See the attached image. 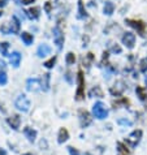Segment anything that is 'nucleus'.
<instances>
[{
	"mask_svg": "<svg viewBox=\"0 0 147 155\" xmlns=\"http://www.w3.org/2000/svg\"><path fill=\"white\" fill-rule=\"evenodd\" d=\"M93 115L95 116L96 119H106L108 116V111L106 108V106L103 104L102 102H98L95 103V104L93 106Z\"/></svg>",
	"mask_w": 147,
	"mask_h": 155,
	"instance_id": "f257e3e1",
	"label": "nucleus"
},
{
	"mask_svg": "<svg viewBox=\"0 0 147 155\" xmlns=\"http://www.w3.org/2000/svg\"><path fill=\"white\" fill-rule=\"evenodd\" d=\"M15 104H16L17 108L20 111H22V112H28L29 108H30V101L26 95H24V94H21V95L17 97Z\"/></svg>",
	"mask_w": 147,
	"mask_h": 155,
	"instance_id": "f03ea898",
	"label": "nucleus"
},
{
	"mask_svg": "<svg viewBox=\"0 0 147 155\" xmlns=\"http://www.w3.org/2000/svg\"><path fill=\"white\" fill-rule=\"evenodd\" d=\"M78 89H77V94H76V99L77 101H82L85 98V78H83V73L80 69L78 71Z\"/></svg>",
	"mask_w": 147,
	"mask_h": 155,
	"instance_id": "7ed1b4c3",
	"label": "nucleus"
},
{
	"mask_svg": "<svg viewBox=\"0 0 147 155\" xmlns=\"http://www.w3.org/2000/svg\"><path fill=\"white\" fill-rule=\"evenodd\" d=\"M141 138H142V130L137 129V130H134L129 134V137L126 138V142L130 147H136V146L138 145V142L141 141Z\"/></svg>",
	"mask_w": 147,
	"mask_h": 155,
	"instance_id": "20e7f679",
	"label": "nucleus"
},
{
	"mask_svg": "<svg viewBox=\"0 0 147 155\" xmlns=\"http://www.w3.org/2000/svg\"><path fill=\"white\" fill-rule=\"evenodd\" d=\"M54 42H55V45L57 46L59 50L63 48V45H64V33H63V30L60 29V26H55V29H54Z\"/></svg>",
	"mask_w": 147,
	"mask_h": 155,
	"instance_id": "39448f33",
	"label": "nucleus"
},
{
	"mask_svg": "<svg viewBox=\"0 0 147 155\" xmlns=\"http://www.w3.org/2000/svg\"><path fill=\"white\" fill-rule=\"evenodd\" d=\"M126 24L130 25L132 28H134L141 35H145V30H146V24H143L142 21L138 20H126Z\"/></svg>",
	"mask_w": 147,
	"mask_h": 155,
	"instance_id": "423d86ee",
	"label": "nucleus"
},
{
	"mask_svg": "<svg viewBox=\"0 0 147 155\" xmlns=\"http://www.w3.org/2000/svg\"><path fill=\"white\" fill-rule=\"evenodd\" d=\"M122 43L128 48H133L134 45H136V35L133 33H125L122 37Z\"/></svg>",
	"mask_w": 147,
	"mask_h": 155,
	"instance_id": "0eeeda50",
	"label": "nucleus"
},
{
	"mask_svg": "<svg viewBox=\"0 0 147 155\" xmlns=\"http://www.w3.org/2000/svg\"><path fill=\"white\" fill-rule=\"evenodd\" d=\"M80 121H81V127L82 128H86L87 125H90L91 123V117H90V114L87 111H80Z\"/></svg>",
	"mask_w": 147,
	"mask_h": 155,
	"instance_id": "6e6552de",
	"label": "nucleus"
},
{
	"mask_svg": "<svg viewBox=\"0 0 147 155\" xmlns=\"http://www.w3.org/2000/svg\"><path fill=\"white\" fill-rule=\"evenodd\" d=\"M39 82H41V80H38V78H29L28 82H26V85H28L26 89L29 91H37L38 86H39Z\"/></svg>",
	"mask_w": 147,
	"mask_h": 155,
	"instance_id": "1a4fd4ad",
	"label": "nucleus"
},
{
	"mask_svg": "<svg viewBox=\"0 0 147 155\" xmlns=\"http://www.w3.org/2000/svg\"><path fill=\"white\" fill-rule=\"evenodd\" d=\"M37 54H38L39 58H44V56H47V55L51 54V47L48 45H41L39 47H38Z\"/></svg>",
	"mask_w": 147,
	"mask_h": 155,
	"instance_id": "9d476101",
	"label": "nucleus"
},
{
	"mask_svg": "<svg viewBox=\"0 0 147 155\" xmlns=\"http://www.w3.org/2000/svg\"><path fill=\"white\" fill-rule=\"evenodd\" d=\"M24 134H25V137H26L30 142H34V141H35V138H37V132L34 130L33 128H30V127H26L24 129Z\"/></svg>",
	"mask_w": 147,
	"mask_h": 155,
	"instance_id": "9b49d317",
	"label": "nucleus"
},
{
	"mask_svg": "<svg viewBox=\"0 0 147 155\" xmlns=\"http://www.w3.org/2000/svg\"><path fill=\"white\" fill-rule=\"evenodd\" d=\"M50 78H51V74L50 73H46L43 74V77L41 78V87L43 91H47L50 89Z\"/></svg>",
	"mask_w": 147,
	"mask_h": 155,
	"instance_id": "f8f14e48",
	"label": "nucleus"
},
{
	"mask_svg": "<svg viewBox=\"0 0 147 155\" xmlns=\"http://www.w3.org/2000/svg\"><path fill=\"white\" fill-rule=\"evenodd\" d=\"M8 124L13 128V129H18L20 128V124H21V117L18 115H13L12 117L8 119Z\"/></svg>",
	"mask_w": 147,
	"mask_h": 155,
	"instance_id": "ddd939ff",
	"label": "nucleus"
},
{
	"mask_svg": "<svg viewBox=\"0 0 147 155\" xmlns=\"http://www.w3.org/2000/svg\"><path fill=\"white\" fill-rule=\"evenodd\" d=\"M69 138V133L65 128H61L59 130V137H57V141H59V143H64Z\"/></svg>",
	"mask_w": 147,
	"mask_h": 155,
	"instance_id": "4468645a",
	"label": "nucleus"
},
{
	"mask_svg": "<svg viewBox=\"0 0 147 155\" xmlns=\"http://www.w3.org/2000/svg\"><path fill=\"white\" fill-rule=\"evenodd\" d=\"M113 11H115V4L112 2H106L104 7H103V12H104V15L111 16L112 13H113Z\"/></svg>",
	"mask_w": 147,
	"mask_h": 155,
	"instance_id": "2eb2a0df",
	"label": "nucleus"
},
{
	"mask_svg": "<svg viewBox=\"0 0 147 155\" xmlns=\"http://www.w3.org/2000/svg\"><path fill=\"white\" fill-rule=\"evenodd\" d=\"M39 12H41V9H39V7H34V8H30V9L28 11V16L30 17L31 20H37L38 17H39Z\"/></svg>",
	"mask_w": 147,
	"mask_h": 155,
	"instance_id": "dca6fc26",
	"label": "nucleus"
},
{
	"mask_svg": "<svg viewBox=\"0 0 147 155\" xmlns=\"http://www.w3.org/2000/svg\"><path fill=\"white\" fill-rule=\"evenodd\" d=\"M21 61V54L20 52H13L11 55V64L13 67H18Z\"/></svg>",
	"mask_w": 147,
	"mask_h": 155,
	"instance_id": "f3484780",
	"label": "nucleus"
},
{
	"mask_svg": "<svg viewBox=\"0 0 147 155\" xmlns=\"http://www.w3.org/2000/svg\"><path fill=\"white\" fill-rule=\"evenodd\" d=\"M136 93H137V95L139 97L141 101H146V99H147V93H146L145 87H142V86H137Z\"/></svg>",
	"mask_w": 147,
	"mask_h": 155,
	"instance_id": "a211bd4d",
	"label": "nucleus"
},
{
	"mask_svg": "<svg viewBox=\"0 0 147 155\" xmlns=\"http://www.w3.org/2000/svg\"><path fill=\"white\" fill-rule=\"evenodd\" d=\"M117 155H130V153H129V150L126 149V146H125L124 143H121V142H119L117 143Z\"/></svg>",
	"mask_w": 147,
	"mask_h": 155,
	"instance_id": "6ab92c4d",
	"label": "nucleus"
},
{
	"mask_svg": "<svg viewBox=\"0 0 147 155\" xmlns=\"http://www.w3.org/2000/svg\"><path fill=\"white\" fill-rule=\"evenodd\" d=\"M86 16H87V13L85 11L83 3H82V0H78V18H85Z\"/></svg>",
	"mask_w": 147,
	"mask_h": 155,
	"instance_id": "aec40b11",
	"label": "nucleus"
},
{
	"mask_svg": "<svg viewBox=\"0 0 147 155\" xmlns=\"http://www.w3.org/2000/svg\"><path fill=\"white\" fill-rule=\"evenodd\" d=\"M21 38H22V41L25 42V45H31L33 43V41H34V38H33V35L31 34H29V33H22L21 34Z\"/></svg>",
	"mask_w": 147,
	"mask_h": 155,
	"instance_id": "412c9836",
	"label": "nucleus"
},
{
	"mask_svg": "<svg viewBox=\"0 0 147 155\" xmlns=\"http://www.w3.org/2000/svg\"><path fill=\"white\" fill-rule=\"evenodd\" d=\"M90 97H98V98H102L103 97V91L100 90L99 86H95L94 89L90 90Z\"/></svg>",
	"mask_w": 147,
	"mask_h": 155,
	"instance_id": "4be33fe9",
	"label": "nucleus"
},
{
	"mask_svg": "<svg viewBox=\"0 0 147 155\" xmlns=\"http://www.w3.org/2000/svg\"><path fill=\"white\" fill-rule=\"evenodd\" d=\"M12 25H13V28H12V33H18V30H20V20L17 18L16 16L12 17Z\"/></svg>",
	"mask_w": 147,
	"mask_h": 155,
	"instance_id": "5701e85b",
	"label": "nucleus"
},
{
	"mask_svg": "<svg viewBox=\"0 0 147 155\" xmlns=\"http://www.w3.org/2000/svg\"><path fill=\"white\" fill-rule=\"evenodd\" d=\"M67 64L68 65H72V64H74V61H76V56H74V54L73 52H69L68 55H67Z\"/></svg>",
	"mask_w": 147,
	"mask_h": 155,
	"instance_id": "b1692460",
	"label": "nucleus"
},
{
	"mask_svg": "<svg viewBox=\"0 0 147 155\" xmlns=\"http://www.w3.org/2000/svg\"><path fill=\"white\" fill-rule=\"evenodd\" d=\"M122 82H117V86H120ZM122 90H124V86H121V87H113V89H111V91L112 94H116V95H119V94L122 93Z\"/></svg>",
	"mask_w": 147,
	"mask_h": 155,
	"instance_id": "393cba45",
	"label": "nucleus"
},
{
	"mask_svg": "<svg viewBox=\"0 0 147 155\" xmlns=\"http://www.w3.org/2000/svg\"><path fill=\"white\" fill-rule=\"evenodd\" d=\"M55 63H56V56L51 58V59L48 60V61H46V63H44V67H46V68H48V69H50V68H52V67L55 65Z\"/></svg>",
	"mask_w": 147,
	"mask_h": 155,
	"instance_id": "a878e982",
	"label": "nucleus"
},
{
	"mask_svg": "<svg viewBox=\"0 0 147 155\" xmlns=\"http://www.w3.org/2000/svg\"><path fill=\"white\" fill-rule=\"evenodd\" d=\"M7 81H8L7 74H5L4 72H0V84H2V85H5Z\"/></svg>",
	"mask_w": 147,
	"mask_h": 155,
	"instance_id": "bb28decb",
	"label": "nucleus"
},
{
	"mask_svg": "<svg viewBox=\"0 0 147 155\" xmlns=\"http://www.w3.org/2000/svg\"><path fill=\"white\" fill-rule=\"evenodd\" d=\"M117 123L120 124V125H128V127L132 125V121H129V120H126V119H119Z\"/></svg>",
	"mask_w": 147,
	"mask_h": 155,
	"instance_id": "cd10ccee",
	"label": "nucleus"
},
{
	"mask_svg": "<svg viewBox=\"0 0 147 155\" xmlns=\"http://www.w3.org/2000/svg\"><path fill=\"white\" fill-rule=\"evenodd\" d=\"M112 51H113L115 54H121V47L119 45H115L113 47H112Z\"/></svg>",
	"mask_w": 147,
	"mask_h": 155,
	"instance_id": "c85d7f7f",
	"label": "nucleus"
},
{
	"mask_svg": "<svg viewBox=\"0 0 147 155\" xmlns=\"http://www.w3.org/2000/svg\"><path fill=\"white\" fill-rule=\"evenodd\" d=\"M68 150H69V153H70V155H80V153L77 151V150H76L74 147H72V146H69Z\"/></svg>",
	"mask_w": 147,
	"mask_h": 155,
	"instance_id": "c756f323",
	"label": "nucleus"
},
{
	"mask_svg": "<svg viewBox=\"0 0 147 155\" xmlns=\"http://www.w3.org/2000/svg\"><path fill=\"white\" fill-rule=\"evenodd\" d=\"M8 47H9V45H8V43H2V51H3V54H4V55H7Z\"/></svg>",
	"mask_w": 147,
	"mask_h": 155,
	"instance_id": "7c9ffc66",
	"label": "nucleus"
},
{
	"mask_svg": "<svg viewBox=\"0 0 147 155\" xmlns=\"http://www.w3.org/2000/svg\"><path fill=\"white\" fill-rule=\"evenodd\" d=\"M141 71H142V72H146V71H147V65H146V60H142V61H141Z\"/></svg>",
	"mask_w": 147,
	"mask_h": 155,
	"instance_id": "2f4dec72",
	"label": "nucleus"
},
{
	"mask_svg": "<svg viewBox=\"0 0 147 155\" xmlns=\"http://www.w3.org/2000/svg\"><path fill=\"white\" fill-rule=\"evenodd\" d=\"M44 9H46L47 13H50V12H51V3H50V2H47V3L44 4Z\"/></svg>",
	"mask_w": 147,
	"mask_h": 155,
	"instance_id": "473e14b6",
	"label": "nucleus"
},
{
	"mask_svg": "<svg viewBox=\"0 0 147 155\" xmlns=\"http://www.w3.org/2000/svg\"><path fill=\"white\" fill-rule=\"evenodd\" d=\"M7 2L8 0H0V7H4L7 4Z\"/></svg>",
	"mask_w": 147,
	"mask_h": 155,
	"instance_id": "72a5a7b5",
	"label": "nucleus"
},
{
	"mask_svg": "<svg viewBox=\"0 0 147 155\" xmlns=\"http://www.w3.org/2000/svg\"><path fill=\"white\" fill-rule=\"evenodd\" d=\"M22 3L24 4H31V3H34V0H22Z\"/></svg>",
	"mask_w": 147,
	"mask_h": 155,
	"instance_id": "f704fd0d",
	"label": "nucleus"
},
{
	"mask_svg": "<svg viewBox=\"0 0 147 155\" xmlns=\"http://www.w3.org/2000/svg\"><path fill=\"white\" fill-rule=\"evenodd\" d=\"M67 80L69 81V82H72V80H70V72H68V73H67Z\"/></svg>",
	"mask_w": 147,
	"mask_h": 155,
	"instance_id": "c9c22d12",
	"label": "nucleus"
},
{
	"mask_svg": "<svg viewBox=\"0 0 147 155\" xmlns=\"http://www.w3.org/2000/svg\"><path fill=\"white\" fill-rule=\"evenodd\" d=\"M0 155H7V153H5V151H4V150H3V149H0Z\"/></svg>",
	"mask_w": 147,
	"mask_h": 155,
	"instance_id": "e433bc0d",
	"label": "nucleus"
},
{
	"mask_svg": "<svg viewBox=\"0 0 147 155\" xmlns=\"http://www.w3.org/2000/svg\"><path fill=\"white\" fill-rule=\"evenodd\" d=\"M24 155H31V154H24Z\"/></svg>",
	"mask_w": 147,
	"mask_h": 155,
	"instance_id": "4c0bfd02",
	"label": "nucleus"
},
{
	"mask_svg": "<svg viewBox=\"0 0 147 155\" xmlns=\"http://www.w3.org/2000/svg\"><path fill=\"white\" fill-rule=\"evenodd\" d=\"M0 16H2V12H0Z\"/></svg>",
	"mask_w": 147,
	"mask_h": 155,
	"instance_id": "58836bf2",
	"label": "nucleus"
}]
</instances>
